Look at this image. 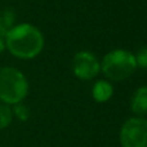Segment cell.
Instances as JSON below:
<instances>
[{"instance_id": "9", "label": "cell", "mask_w": 147, "mask_h": 147, "mask_svg": "<svg viewBox=\"0 0 147 147\" xmlns=\"http://www.w3.org/2000/svg\"><path fill=\"white\" fill-rule=\"evenodd\" d=\"M13 111L8 105H0V129H4L12 123Z\"/></svg>"}, {"instance_id": "10", "label": "cell", "mask_w": 147, "mask_h": 147, "mask_svg": "<svg viewBox=\"0 0 147 147\" xmlns=\"http://www.w3.org/2000/svg\"><path fill=\"white\" fill-rule=\"evenodd\" d=\"M13 114H14L20 120L25 121V120L28 119V115H30V112H28V109L25 106V105L17 103V105H14V109H13Z\"/></svg>"}, {"instance_id": "8", "label": "cell", "mask_w": 147, "mask_h": 147, "mask_svg": "<svg viewBox=\"0 0 147 147\" xmlns=\"http://www.w3.org/2000/svg\"><path fill=\"white\" fill-rule=\"evenodd\" d=\"M13 18H14V13L12 10H4L0 14V38L5 36L10 30L9 27L13 23Z\"/></svg>"}, {"instance_id": "5", "label": "cell", "mask_w": 147, "mask_h": 147, "mask_svg": "<svg viewBox=\"0 0 147 147\" xmlns=\"http://www.w3.org/2000/svg\"><path fill=\"white\" fill-rule=\"evenodd\" d=\"M101 70V65L92 53L86 51L79 52L72 59V71L81 80H90L96 78Z\"/></svg>"}, {"instance_id": "6", "label": "cell", "mask_w": 147, "mask_h": 147, "mask_svg": "<svg viewBox=\"0 0 147 147\" xmlns=\"http://www.w3.org/2000/svg\"><path fill=\"white\" fill-rule=\"evenodd\" d=\"M130 107L138 117L147 115V86H142L136 90V93L132 97Z\"/></svg>"}, {"instance_id": "12", "label": "cell", "mask_w": 147, "mask_h": 147, "mask_svg": "<svg viewBox=\"0 0 147 147\" xmlns=\"http://www.w3.org/2000/svg\"><path fill=\"white\" fill-rule=\"evenodd\" d=\"M4 48H5V43H4V40H3V38H0V53L4 51Z\"/></svg>"}, {"instance_id": "3", "label": "cell", "mask_w": 147, "mask_h": 147, "mask_svg": "<svg viewBox=\"0 0 147 147\" xmlns=\"http://www.w3.org/2000/svg\"><path fill=\"white\" fill-rule=\"evenodd\" d=\"M137 69L136 58L132 53L117 49L106 54L102 61V71L111 80H125Z\"/></svg>"}, {"instance_id": "7", "label": "cell", "mask_w": 147, "mask_h": 147, "mask_svg": "<svg viewBox=\"0 0 147 147\" xmlns=\"http://www.w3.org/2000/svg\"><path fill=\"white\" fill-rule=\"evenodd\" d=\"M112 93H114L112 85L109 81H105V80L97 81L93 85V89H92V94H93L94 101L99 102V103H103V102L109 101L112 97Z\"/></svg>"}, {"instance_id": "11", "label": "cell", "mask_w": 147, "mask_h": 147, "mask_svg": "<svg viewBox=\"0 0 147 147\" xmlns=\"http://www.w3.org/2000/svg\"><path fill=\"white\" fill-rule=\"evenodd\" d=\"M136 58V63L137 66L143 67V69H147V48H143L138 52L137 56H134Z\"/></svg>"}, {"instance_id": "2", "label": "cell", "mask_w": 147, "mask_h": 147, "mask_svg": "<svg viewBox=\"0 0 147 147\" xmlns=\"http://www.w3.org/2000/svg\"><path fill=\"white\" fill-rule=\"evenodd\" d=\"M28 84L23 74L13 67L0 69V101L5 105H17L25 99Z\"/></svg>"}, {"instance_id": "4", "label": "cell", "mask_w": 147, "mask_h": 147, "mask_svg": "<svg viewBox=\"0 0 147 147\" xmlns=\"http://www.w3.org/2000/svg\"><path fill=\"white\" fill-rule=\"evenodd\" d=\"M120 143L123 147H147V119L127 120L120 130Z\"/></svg>"}, {"instance_id": "1", "label": "cell", "mask_w": 147, "mask_h": 147, "mask_svg": "<svg viewBox=\"0 0 147 147\" xmlns=\"http://www.w3.org/2000/svg\"><path fill=\"white\" fill-rule=\"evenodd\" d=\"M5 45L13 56L22 59H31L43 51L44 38L35 26L22 23L12 27L7 32Z\"/></svg>"}]
</instances>
